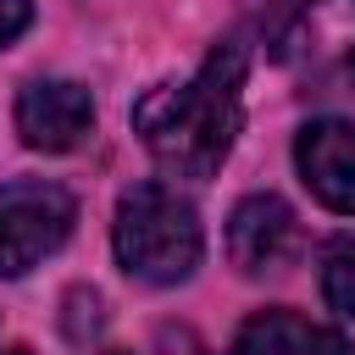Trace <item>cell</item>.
<instances>
[{"label": "cell", "instance_id": "obj_1", "mask_svg": "<svg viewBox=\"0 0 355 355\" xmlns=\"http://www.w3.org/2000/svg\"><path fill=\"white\" fill-rule=\"evenodd\" d=\"M244 67H250L244 44L227 39L200 61L194 78L161 83L133 105V133L166 172L211 178L222 166L244 122Z\"/></svg>", "mask_w": 355, "mask_h": 355}, {"label": "cell", "instance_id": "obj_2", "mask_svg": "<svg viewBox=\"0 0 355 355\" xmlns=\"http://www.w3.org/2000/svg\"><path fill=\"white\" fill-rule=\"evenodd\" d=\"M111 250L122 261L128 277L139 283H183L200 266V216L194 205L166 189V183H133L116 200V222H111Z\"/></svg>", "mask_w": 355, "mask_h": 355}, {"label": "cell", "instance_id": "obj_3", "mask_svg": "<svg viewBox=\"0 0 355 355\" xmlns=\"http://www.w3.org/2000/svg\"><path fill=\"white\" fill-rule=\"evenodd\" d=\"M72 222H78V205L61 183H44V178L0 183V277H22L44 255H55Z\"/></svg>", "mask_w": 355, "mask_h": 355}, {"label": "cell", "instance_id": "obj_4", "mask_svg": "<svg viewBox=\"0 0 355 355\" xmlns=\"http://www.w3.org/2000/svg\"><path fill=\"white\" fill-rule=\"evenodd\" d=\"M89 122H94V100L72 78H33L17 94V133L28 150H44V155L78 150Z\"/></svg>", "mask_w": 355, "mask_h": 355}, {"label": "cell", "instance_id": "obj_5", "mask_svg": "<svg viewBox=\"0 0 355 355\" xmlns=\"http://www.w3.org/2000/svg\"><path fill=\"white\" fill-rule=\"evenodd\" d=\"M294 250H300V222H294V211L277 194H250V200L233 205V216H227V255H233L239 272H250V277L277 272V266L294 261Z\"/></svg>", "mask_w": 355, "mask_h": 355}, {"label": "cell", "instance_id": "obj_6", "mask_svg": "<svg viewBox=\"0 0 355 355\" xmlns=\"http://www.w3.org/2000/svg\"><path fill=\"white\" fill-rule=\"evenodd\" d=\"M294 161H300L305 189L327 211L355 216V122H338V116L311 122L294 144Z\"/></svg>", "mask_w": 355, "mask_h": 355}, {"label": "cell", "instance_id": "obj_7", "mask_svg": "<svg viewBox=\"0 0 355 355\" xmlns=\"http://www.w3.org/2000/svg\"><path fill=\"white\" fill-rule=\"evenodd\" d=\"M233 355H349V344L333 327H316L294 311H255L239 327Z\"/></svg>", "mask_w": 355, "mask_h": 355}, {"label": "cell", "instance_id": "obj_8", "mask_svg": "<svg viewBox=\"0 0 355 355\" xmlns=\"http://www.w3.org/2000/svg\"><path fill=\"white\" fill-rule=\"evenodd\" d=\"M239 6H244L250 28L266 39L272 55H288L305 33V17H311V0H239Z\"/></svg>", "mask_w": 355, "mask_h": 355}, {"label": "cell", "instance_id": "obj_9", "mask_svg": "<svg viewBox=\"0 0 355 355\" xmlns=\"http://www.w3.org/2000/svg\"><path fill=\"white\" fill-rule=\"evenodd\" d=\"M322 294L338 316L355 322V239H333L322 255Z\"/></svg>", "mask_w": 355, "mask_h": 355}, {"label": "cell", "instance_id": "obj_10", "mask_svg": "<svg viewBox=\"0 0 355 355\" xmlns=\"http://www.w3.org/2000/svg\"><path fill=\"white\" fill-rule=\"evenodd\" d=\"M28 17H33V0H0V50L28 28Z\"/></svg>", "mask_w": 355, "mask_h": 355}, {"label": "cell", "instance_id": "obj_11", "mask_svg": "<svg viewBox=\"0 0 355 355\" xmlns=\"http://www.w3.org/2000/svg\"><path fill=\"white\" fill-rule=\"evenodd\" d=\"M6 355H28V349H6Z\"/></svg>", "mask_w": 355, "mask_h": 355}]
</instances>
